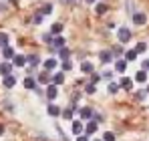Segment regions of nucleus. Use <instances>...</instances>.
I'll return each instance as SVG.
<instances>
[{"label": "nucleus", "instance_id": "nucleus-1", "mask_svg": "<svg viewBox=\"0 0 149 141\" xmlns=\"http://www.w3.org/2000/svg\"><path fill=\"white\" fill-rule=\"evenodd\" d=\"M117 38H119V43H129L131 40V30L127 28V26H121L119 30H117Z\"/></svg>", "mask_w": 149, "mask_h": 141}, {"label": "nucleus", "instance_id": "nucleus-2", "mask_svg": "<svg viewBox=\"0 0 149 141\" xmlns=\"http://www.w3.org/2000/svg\"><path fill=\"white\" fill-rule=\"evenodd\" d=\"M79 115H81L83 121H93V119H95V113H93L91 107H81V109H79Z\"/></svg>", "mask_w": 149, "mask_h": 141}, {"label": "nucleus", "instance_id": "nucleus-3", "mask_svg": "<svg viewBox=\"0 0 149 141\" xmlns=\"http://www.w3.org/2000/svg\"><path fill=\"white\" fill-rule=\"evenodd\" d=\"M145 22H147V14H143V12H135V14H133V24L143 26Z\"/></svg>", "mask_w": 149, "mask_h": 141}, {"label": "nucleus", "instance_id": "nucleus-4", "mask_svg": "<svg viewBox=\"0 0 149 141\" xmlns=\"http://www.w3.org/2000/svg\"><path fill=\"white\" fill-rule=\"evenodd\" d=\"M47 97H49V101H54V99L58 97V87L50 83V85H49V89H47Z\"/></svg>", "mask_w": 149, "mask_h": 141}, {"label": "nucleus", "instance_id": "nucleus-5", "mask_svg": "<svg viewBox=\"0 0 149 141\" xmlns=\"http://www.w3.org/2000/svg\"><path fill=\"white\" fill-rule=\"evenodd\" d=\"M56 65H58V61H56V59H54V57H49V59H47V61H45V70H54L56 69Z\"/></svg>", "mask_w": 149, "mask_h": 141}, {"label": "nucleus", "instance_id": "nucleus-6", "mask_svg": "<svg viewBox=\"0 0 149 141\" xmlns=\"http://www.w3.org/2000/svg\"><path fill=\"white\" fill-rule=\"evenodd\" d=\"M81 70H83L85 75H93V73H95V65L89 63V61H85V63H81Z\"/></svg>", "mask_w": 149, "mask_h": 141}, {"label": "nucleus", "instance_id": "nucleus-7", "mask_svg": "<svg viewBox=\"0 0 149 141\" xmlns=\"http://www.w3.org/2000/svg\"><path fill=\"white\" fill-rule=\"evenodd\" d=\"M99 59H101V63H111V61H113V52H111V50H101Z\"/></svg>", "mask_w": 149, "mask_h": 141}, {"label": "nucleus", "instance_id": "nucleus-8", "mask_svg": "<svg viewBox=\"0 0 149 141\" xmlns=\"http://www.w3.org/2000/svg\"><path fill=\"white\" fill-rule=\"evenodd\" d=\"M50 47L56 48V50H61V48L65 47V38H63V36H54V38H52V43H50Z\"/></svg>", "mask_w": 149, "mask_h": 141}, {"label": "nucleus", "instance_id": "nucleus-9", "mask_svg": "<svg viewBox=\"0 0 149 141\" xmlns=\"http://www.w3.org/2000/svg\"><path fill=\"white\" fill-rule=\"evenodd\" d=\"M12 67H14L12 63H2V65H0V75H4V77H8V75L12 73Z\"/></svg>", "mask_w": 149, "mask_h": 141}, {"label": "nucleus", "instance_id": "nucleus-10", "mask_svg": "<svg viewBox=\"0 0 149 141\" xmlns=\"http://www.w3.org/2000/svg\"><path fill=\"white\" fill-rule=\"evenodd\" d=\"M63 83H65V73H63V70H61V73H54V75H52V85L58 87V85H63Z\"/></svg>", "mask_w": 149, "mask_h": 141}, {"label": "nucleus", "instance_id": "nucleus-11", "mask_svg": "<svg viewBox=\"0 0 149 141\" xmlns=\"http://www.w3.org/2000/svg\"><path fill=\"white\" fill-rule=\"evenodd\" d=\"M97 127H99V125H97V121L93 119V121H89V123H87V127H85V133H87V135H93V133L97 131Z\"/></svg>", "mask_w": 149, "mask_h": 141}, {"label": "nucleus", "instance_id": "nucleus-12", "mask_svg": "<svg viewBox=\"0 0 149 141\" xmlns=\"http://www.w3.org/2000/svg\"><path fill=\"white\" fill-rule=\"evenodd\" d=\"M61 32H63V24L61 22H54L50 26V34H52V36H61Z\"/></svg>", "mask_w": 149, "mask_h": 141}, {"label": "nucleus", "instance_id": "nucleus-13", "mask_svg": "<svg viewBox=\"0 0 149 141\" xmlns=\"http://www.w3.org/2000/svg\"><path fill=\"white\" fill-rule=\"evenodd\" d=\"M2 57L8 59V61L14 59V57H16V54H14V48H12V47H4V48H2Z\"/></svg>", "mask_w": 149, "mask_h": 141}, {"label": "nucleus", "instance_id": "nucleus-14", "mask_svg": "<svg viewBox=\"0 0 149 141\" xmlns=\"http://www.w3.org/2000/svg\"><path fill=\"white\" fill-rule=\"evenodd\" d=\"M12 65H14V67H24V65H26V57H22V54H16V57L12 59Z\"/></svg>", "mask_w": 149, "mask_h": 141}, {"label": "nucleus", "instance_id": "nucleus-15", "mask_svg": "<svg viewBox=\"0 0 149 141\" xmlns=\"http://www.w3.org/2000/svg\"><path fill=\"white\" fill-rule=\"evenodd\" d=\"M73 133L74 135H83V121H73Z\"/></svg>", "mask_w": 149, "mask_h": 141}, {"label": "nucleus", "instance_id": "nucleus-16", "mask_svg": "<svg viewBox=\"0 0 149 141\" xmlns=\"http://www.w3.org/2000/svg\"><path fill=\"white\" fill-rule=\"evenodd\" d=\"M2 83H4V87H6V89H12V87L16 85V79H14L12 75H8V77H4V81H2Z\"/></svg>", "mask_w": 149, "mask_h": 141}, {"label": "nucleus", "instance_id": "nucleus-17", "mask_svg": "<svg viewBox=\"0 0 149 141\" xmlns=\"http://www.w3.org/2000/svg\"><path fill=\"white\" fill-rule=\"evenodd\" d=\"M125 69H127V61H123V59L115 61V70L117 73H125Z\"/></svg>", "mask_w": 149, "mask_h": 141}, {"label": "nucleus", "instance_id": "nucleus-18", "mask_svg": "<svg viewBox=\"0 0 149 141\" xmlns=\"http://www.w3.org/2000/svg\"><path fill=\"white\" fill-rule=\"evenodd\" d=\"M38 83H42V85H49V83H52V77L49 75V70H45V73L38 77Z\"/></svg>", "mask_w": 149, "mask_h": 141}, {"label": "nucleus", "instance_id": "nucleus-19", "mask_svg": "<svg viewBox=\"0 0 149 141\" xmlns=\"http://www.w3.org/2000/svg\"><path fill=\"white\" fill-rule=\"evenodd\" d=\"M47 113H49L50 117H58V115H61L63 111H61V109H58L56 105H49V109H47Z\"/></svg>", "mask_w": 149, "mask_h": 141}, {"label": "nucleus", "instance_id": "nucleus-20", "mask_svg": "<svg viewBox=\"0 0 149 141\" xmlns=\"http://www.w3.org/2000/svg\"><path fill=\"white\" fill-rule=\"evenodd\" d=\"M137 54H139V52H137L135 48H129V50H125V61H135Z\"/></svg>", "mask_w": 149, "mask_h": 141}, {"label": "nucleus", "instance_id": "nucleus-21", "mask_svg": "<svg viewBox=\"0 0 149 141\" xmlns=\"http://www.w3.org/2000/svg\"><path fill=\"white\" fill-rule=\"evenodd\" d=\"M26 63L34 69V67H38V63H40V59L36 57V54H30V57H26Z\"/></svg>", "mask_w": 149, "mask_h": 141}, {"label": "nucleus", "instance_id": "nucleus-22", "mask_svg": "<svg viewBox=\"0 0 149 141\" xmlns=\"http://www.w3.org/2000/svg\"><path fill=\"white\" fill-rule=\"evenodd\" d=\"M119 85H121V89H127V91H131V87H133V81H131V79H127V77H123Z\"/></svg>", "mask_w": 149, "mask_h": 141}, {"label": "nucleus", "instance_id": "nucleus-23", "mask_svg": "<svg viewBox=\"0 0 149 141\" xmlns=\"http://www.w3.org/2000/svg\"><path fill=\"white\" fill-rule=\"evenodd\" d=\"M119 89H121L119 83H109V87H107V91H109L111 95H117V93H119Z\"/></svg>", "mask_w": 149, "mask_h": 141}, {"label": "nucleus", "instance_id": "nucleus-24", "mask_svg": "<svg viewBox=\"0 0 149 141\" xmlns=\"http://www.w3.org/2000/svg\"><path fill=\"white\" fill-rule=\"evenodd\" d=\"M24 89H36V81L32 77H26L24 79Z\"/></svg>", "mask_w": 149, "mask_h": 141}, {"label": "nucleus", "instance_id": "nucleus-25", "mask_svg": "<svg viewBox=\"0 0 149 141\" xmlns=\"http://www.w3.org/2000/svg\"><path fill=\"white\" fill-rule=\"evenodd\" d=\"M61 117H63V119H67V121H71V119H73V107H67V109H63Z\"/></svg>", "mask_w": 149, "mask_h": 141}, {"label": "nucleus", "instance_id": "nucleus-26", "mask_svg": "<svg viewBox=\"0 0 149 141\" xmlns=\"http://www.w3.org/2000/svg\"><path fill=\"white\" fill-rule=\"evenodd\" d=\"M85 93H87V95H95V93H97V85L87 83V85H85Z\"/></svg>", "mask_w": 149, "mask_h": 141}, {"label": "nucleus", "instance_id": "nucleus-27", "mask_svg": "<svg viewBox=\"0 0 149 141\" xmlns=\"http://www.w3.org/2000/svg\"><path fill=\"white\" fill-rule=\"evenodd\" d=\"M135 81H137V83H145V81H147V73H145V70H139V73L135 75Z\"/></svg>", "mask_w": 149, "mask_h": 141}, {"label": "nucleus", "instance_id": "nucleus-28", "mask_svg": "<svg viewBox=\"0 0 149 141\" xmlns=\"http://www.w3.org/2000/svg\"><path fill=\"white\" fill-rule=\"evenodd\" d=\"M95 12H97V14H105V12H107V4H103V2L95 4Z\"/></svg>", "mask_w": 149, "mask_h": 141}, {"label": "nucleus", "instance_id": "nucleus-29", "mask_svg": "<svg viewBox=\"0 0 149 141\" xmlns=\"http://www.w3.org/2000/svg\"><path fill=\"white\" fill-rule=\"evenodd\" d=\"M58 57H61V59H63V61H67V59H69V57H71V50H69V48H61V50H58Z\"/></svg>", "mask_w": 149, "mask_h": 141}, {"label": "nucleus", "instance_id": "nucleus-30", "mask_svg": "<svg viewBox=\"0 0 149 141\" xmlns=\"http://www.w3.org/2000/svg\"><path fill=\"white\" fill-rule=\"evenodd\" d=\"M38 12H40V14H45V16H47V14H52V4H45Z\"/></svg>", "mask_w": 149, "mask_h": 141}, {"label": "nucleus", "instance_id": "nucleus-31", "mask_svg": "<svg viewBox=\"0 0 149 141\" xmlns=\"http://www.w3.org/2000/svg\"><path fill=\"white\" fill-rule=\"evenodd\" d=\"M0 47H8V34L6 32H0Z\"/></svg>", "mask_w": 149, "mask_h": 141}, {"label": "nucleus", "instance_id": "nucleus-32", "mask_svg": "<svg viewBox=\"0 0 149 141\" xmlns=\"http://www.w3.org/2000/svg\"><path fill=\"white\" fill-rule=\"evenodd\" d=\"M42 18H45V14H40V12H36V14L32 16V22H34V24H40V22H42Z\"/></svg>", "mask_w": 149, "mask_h": 141}, {"label": "nucleus", "instance_id": "nucleus-33", "mask_svg": "<svg viewBox=\"0 0 149 141\" xmlns=\"http://www.w3.org/2000/svg\"><path fill=\"white\" fill-rule=\"evenodd\" d=\"M103 141H115V133H111V131H107V133L103 135Z\"/></svg>", "mask_w": 149, "mask_h": 141}, {"label": "nucleus", "instance_id": "nucleus-34", "mask_svg": "<svg viewBox=\"0 0 149 141\" xmlns=\"http://www.w3.org/2000/svg\"><path fill=\"white\" fill-rule=\"evenodd\" d=\"M101 77H103V75H97V73H93V75H91V83H93V85H97V83L101 81Z\"/></svg>", "mask_w": 149, "mask_h": 141}, {"label": "nucleus", "instance_id": "nucleus-35", "mask_svg": "<svg viewBox=\"0 0 149 141\" xmlns=\"http://www.w3.org/2000/svg\"><path fill=\"white\" fill-rule=\"evenodd\" d=\"M135 50H137V52H145V50H147V45H145V43H139V45L135 47Z\"/></svg>", "mask_w": 149, "mask_h": 141}, {"label": "nucleus", "instance_id": "nucleus-36", "mask_svg": "<svg viewBox=\"0 0 149 141\" xmlns=\"http://www.w3.org/2000/svg\"><path fill=\"white\" fill-rule=\"evenodd\" d=\"M73 69V65H71V61L67 59V61H63V70H71Z\"/></svg>", "mask_w": 149, "mask_h": 141}, {"label": "nucleus", "instance_id": "nucleus-37", "mask_svg": "<svg viewBox=\"0 0 149 141\" xmlns=\"http://www.w3.org/2000/svg\"><path fill=\"white\" fill-rule=\"evenodd\" d=\"M141 70H145V73H149V59H145V61L141 63Z\"/></svg>", "mask_w": 149, "mask_h": 141}, {"label": "nucleus", "instance_id": "nucleus-38", "mask_svg": "<svg viewBox=\"0 0 149 141\" xmlns=\"http://www.w3.org/2000/svg\"><path fill=\"white\" fill-rule=\"evenodd\" d=\"M52 38H54V36H52L50 32H47V34H42V40H45V43H52Z\"/></svg>", "mask_w": 149, "mask_h": 141}, {"label": "nucleus", "instance_id": "nucleus-39", "mask_svg": "<svg viewBox=\"0 0 149 141\" xmlns=\"http://www.w3.org/2000/svg\"><path fill=\"white\" fill-rule=\"evenodd\" d=\"M113 54H125V50L121 47H117V48H113Z\"/></svg>", "mask_w": 149, "mask_h": 141}, {"label": "nucleus", "instance_id": "nucleus-40", "mask_svg": "<svg viewBox=\"0 0 149 141\" xmlns=\"http://www.w3.org/2000/svg\"><path fill=\"white\" fill-rule=\"evenodd\" d=\"M77 141H89V135H87V133H85V135H79Z\"/></svg>", "mask_w": 149, "mask_h": 141}, {"label": "nucleus", "instance_id": "nucleus-41", "mask_svg": "<svg viewBox=\"0 0 149 141\" xmlns=\"http://www.w3.org/2000/svg\"><path fill=\"white\" fill-rule=\"evenodd\" d=\"M101 75H103L105 79H111V77H113V73H111V70H105V73H101Z\"/></svg>", "mask_w": 149, "mask_h": 141}, {"label": "nucleus", "instance_id": "nucleus-42", "mask_svg": "<svg viewBox=\"0 0 149 141\" xmlns=\"http://www.w3.org/2000/svg\"><path fill=\"white\" fill-rule=\"evenodd\" d=\"M61 2H63V4H74L77 0H61Z\"/></svg>", "mask_w": 149, "mask_h": 141}, {"label": "nucleus", "instance_id": "nucleus-43", "mask_svg": "<svg viewBox=\"0 0 149 141\" xmlns=\"http://www.w3.org/2000/svg\"><path fill=\"white\" fill-rule=\"evenodd\" d=\"M2 133H4V125H0V135H2Z\"/></svg>", "mask_w": 149, "mask_h": 141}, {"label": "nucleus", "instance_id": "nucleus-44", "mask_svg": "<svg viewBox=\"0 0 149 141\" xmlns=\"http://www.w3.org/2000/svg\"><path fill=\"white\" fill-rule=\"evenodd\" d=\"M85 2H89V4H95V2H97V0H85Z\"/></svg>", "mask_w": 149, "mask_h": 141}, {"label": "nucleus", "instance_id": "nucleus-45", "mask_svg": "<svg viewBox=\"0 0 149 141\" xmlns=\"http://www.w3.org/2000/svg\"><path fill=\"white\" fill-rule=\"evenodd\" d=\"M147 93H149V87H147Z\"/></svg>", "mask_w": 149, "mask_h": 141}, {"label": "nucleus", "instance_id": "nucleus-46", "mask_svg": "<svg viewBox=\"0 0 149 141\" xmlns=\"http://www.w3.org/2000/svg\"><path fill=\"white\" fill-rule=\"evenodd\" d=\"M97 141H103V139H97Z\"/></svg>", "mask_w": 149, "mask_h": 141}]
</instances>
